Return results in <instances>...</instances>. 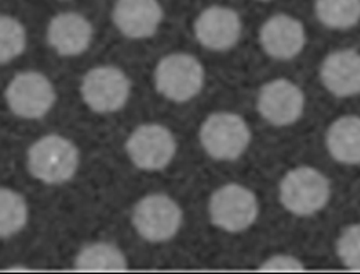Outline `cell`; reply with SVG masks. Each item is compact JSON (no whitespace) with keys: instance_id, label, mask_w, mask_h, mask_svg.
Here are the masks:
<instances>
[{"instance_id":"1","label":"cell","mask_w":360,"mask_h":274,"mask_svg":"<svg viewBox=\"0 0 360 274\" xmlns=\"http://www.w3.org/2000/svg\"><path fill=\"white\" fill-rule=\"evenodd\" d=\"M27 166L35 178L46 184H60L75 176L79 150L69 139L51 133L30 146Z\"/></svg>"},{"instance_id":"2","label":"cell","mask_w":360,"mask_h":274,"mask_svg":"<svg viewBox=\"0 0 360 274\" xmlns=\"http://www.w3.org/2000/svg\"><path fill=\"white\" fill-rule=\"evenodd\" d=\"M329 194L328 178L318 170L307 166L288 171L280 184V200L295 215L315 214L325 207Z\"/></svg>"},{"instance_id":"3","label":"cell","mask_w":360,"mask_h":274,"mask_svg":"<svg viewBox=\"0 0 360 274\" xmlns=\"http://www.w3.org/2000/svg\"><path fill=\"white\" fill-rule=\"evenodd\" d=\"M202 83V66L188 53L167 55L158 63L155 70L158 91L177 103L193 98L201 90Z\"/></svg>"},{"instance_id":"4","label":"cell","mask_w":360,"mask_h":274,"mask_svg":"<svg viewBox=\"0 0 360 274\" xmlns=\"http://www.w3.org/2000/svg\"><path fill=\"white\" fill-rule=\"evenodd\" d=\"M205 152L217 160L238 159L249 145L250 132L245 121L231 112L210 115L200 129Z\"/></svg>"},{"instance_id":"5","label":"cell","mask_w":360,"mask_h":274,"mask_svg":"<svg viewBox=\"0 0 360 274\" xmlns=\"http://www.w3.org/2000/svg\"><path fill=\"white\" fill-rule=\"evenodd\" d=\"M56 93L48 77L39 72H22L6 89L8 108L25 119L42 118L55 104Z\"/></svg>"},{"instance_id":"6","label":"cell","mask_w":360,"mask_h":274,"mask_svg":"<svg viewBox=\"0 0 360 274\" xmlns=\"http://www.w3.org/2000/svg\"><path fill=\"white\" fill-rule=\"evenodd\" d=\"M131 83L115 66L90 69L80 84L84 103L96 112H114L122 108L129 97Z\"/></svg>"},{"instance_id":"7","label":"cell","mask_w":360,"mask_h":274,"mask_svg":"<svg viewBox=\"0 0 360 274\" xmlns=\"http://www.w3.org/2000/svg\"><path fill=\"white\" fill-rule=\"evenodd\" d=\"M136 232L149 242L172 239L181 223L180 207L167 195L150 194L138 201L132 212Z\"/></svg>"},{"instance_id":"8","label":"cell","mask_w":360,"mask_h":274,"mask_svg":"<svg viewBox=\"0 0 360 274\" xmlns=\"http://www.w3.org/2000/svg\"><path fill=\"white\" fill-rule=\"evenodd\" d=\"M256 215L255 194L239 184H226L218 188L210 200L211 221L224 230L240 232L255 222Z\"/></svg>"},{"instance_id":"9","label":"cell","mask_w":360,"mask_h":274,"mask_svg":"<svg viewBox=\"0 0 360 274\" xmlns=\"http://www.w3.org/2000/svg\"><path fill=\"white\" fill-rule=\"evenodd\" d=\"M125 148L136 167L142 170H160L172 162L176 153V141L163 125L145 124L129 135Z\"/></svg>"},{"instance_id":"10","label":"cell","mask_w":360,"mask_h":274,"mask_svg":"<svg viewBox=\"0 0 360 274\" xmlns=\"http://www.w3.org/2000/svg\"><path fill=\"white\" fill-rule=\"evenodd\" d=\"M257 108L264 119L273 125H290L295 122L304 108V94L298 86L277 79L260 89Z\"/></svg>"},{"instance_id":"11","label":"cell","mask_w":360,"mask_h":274,"mask_svg":"<svg viewBox=\"0 0 360 274\" xmlns=\"http://www.w3.org/2000/svg\"><path fill=\"white\" fill-rule=\"evenodd\" d=\"M240 18L229 7L211 6L195 20V38L205 48L212 51H226L232 48L240 37Z\"/></svg>"},{"instance_id":"12","label":"cell","mask_w":360,"mask_h":274,"mask_svg":"<svg viewBox=\"0 0 360 274\" xmlns=\"http://www.w3.org/2000/svg\"><path fill=\"white\" fill-rule=\"evenodd\" d=\"M162 17L163 10L158 0H117L112 8L115 27L132 39L153 35Z\"/></svg>"},{"instance_id":"13","label":"cell","mask_w":360,"mask_h":274,"mask_svg":"<svg viewBox=\"0 0 360 274\" xmlns=\"http://www.w3.org/2000/svg\"><path fill=\"white\" fill-rule=\"evenodd\" d=\"M260 42L271 58L291 59L301 52L305 44L304 27L291 15H273L260 28Z\"/></svg>"},{"instance_id":"14","label":"cell","mask_w":360,"mask_h":274,"mask_svg":"<svg viewBox=\"0 0 360 274\" xmlns=\"http://www.w3.org/2000/svg\"><path fill=\"white\" fill-rule=\"evenodd\" d=\"M93 37L90 21L79 13L56 14L48 24L46 38L49 45L62 56L83 53Z\"/></svg>"},{"instance_id":"15","label":"cell","mask_w":360,"mask_h":274,"mask_svg":"<svg viewBox=\"0 0 360 274\" xmlns=\"http://www.w3.org/2000/svg\"><path fill=\"white\" fill-rule=\"evenodd\" d=\"M325 87L338 97L360 93V53L353 49L336 51L328 55L321 66Z\"/></svg>"},{"instance_id":"16","label":"cell","mask_w":360,"mask_h":274,"mask_svg":"<svg viewBox=\"0 0 360 274\" xmlns=\"http://www.w3.org/2000/svg\"><path fill=\"white\" fill-rule=\"evenodd\" d=\"M326 145L332 157L340 163H360V117H342L328 129Z\"/></svg>"},{"instance_id":"17","label":"cell","mask_w":360,"mask_h":274,"mask_svg":"<svg viewBox=\"0 0 360 274\" xmlns=\"http://www.w3.org/2000/svg\"><path fill=\"white\" fill-rule=\"evenodd\" d=\"M75 267L83 271H121L127 270V260L117 246L98 242L80 249L75 259Z\"/></svg>"},{"instance_id":"18","label":"cell","mask_w":360,"mask_h":274,"mask_svg":"<svg viewBox=\"0 0 360 274\" xmlns=\"http://www.w3.org/2000/svg\"><path fill=\"white\" fill-rule=\"evenodd\" d=\"M318 20L335 30H347L360 20V0H315Z\"/></svg>"},{"instance_id":"19","label":"cell","mask_w":360,"mask_h":274,"mask_svg":"<svg viewBox=\"0 0 360 274\" xmlns=\"http://www.w3.org/2000/svg\"><path fill=\"white\" fill-rule=\"evenodd\" d=\"M28 218L24 197L14 190L0 187V237L20 232Z\"/></svg>"},{"instance_id":"20","label":"cell","mask_w":360,"mask_h":274,"mask_svg":"<svg viewBox=\"0 0 360 274\" xmlns=\"http://www.w3.org/2000/svg\"><path fill=\"white\" fill-rule=\"evenodd\" d=\"M27 35L22 24L10 15H0V63L20 56L25 49Z\"/></svg>"},{"instance_id":"21","label":"cell","mask_w":360,"mask_h":274,"mask_svg":"<svg viewBox=\"0 0 360 274\" xmlns=\"http://www.w3.org/2000/svg\"><path fill=\"white\" fill-rule=\"evenodd\" d=\"M342 263L350 270H360V223L343 230L336 244Z\"/></svg>"},{"instance_id":"22","label":"cell","mask_w":360,"mask_h":274,"mask_svg":"<svg viewBox=\"0 0 360 274\" xmlns=\"http://www.w3.org/2000/svg\"><path fill=\"white\" fill-rule=\"evenodd\" d=\"M260 270L267 271H297L304 270V266L291 256H274L260 266Z\"/></svg>"}]
</instances>
